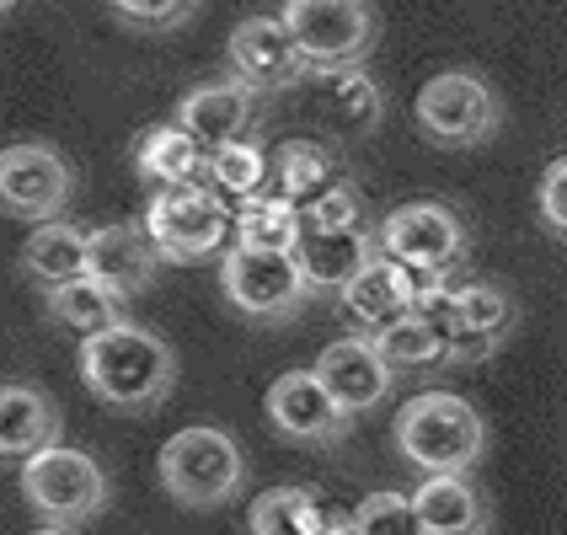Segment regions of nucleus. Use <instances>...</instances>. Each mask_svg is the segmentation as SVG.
Segmentation results:
<instances>
[{"label":"nucleus","instance_id":"bb28decb","mask_svg":"<svg viewBox=\"0 0 567 535\" xmlns=\"http://www.w3.org/2000/svg\"><path fill=\"white\" fill-rule=\"evenodd\" d=\"M247 525H252V535H327L338 525V514L316 504V493H306V487H268L252 498Z\"/></svg>","mask_w":567,"mask_h":535},{"label":"nucleus","instance_id":"f8f14e48","mask_svg":"<svg viewBox=\"0 0 567 535\" xmlns=\"http://www.w3.org/2000/svg\"><path fill=\"white\" fill-rule=\"evenodd\" d=\"M268 423L279 429L284 440L311 444V450H327V444L348 440V418L332 391L316 380V370H284L274 385H268Z\"/></svg>","mask_w":567,"mask_h":535},{"label":"nucleus","instance_id":"393cba45","mask_svg":"<svg viewBox=\"0 0 567 535\" xmlns=\"http://www.w3.org/2000/svg\"><path fill=\"white\" fill-rule=\"evenodd\" d=\"M338 183H343L338 177V161H332V151L321 140H284L279 151H274V188L289 204L311 209L316 198H327Z\"/></svg>","mask_w":567,"mask_h":535},{"label":"nucleus","instance_id":"2eb2a0df","mask_svg":"<svg viewBox=\"0 0 567 535\" xmlns=\"http://www.w3.org/2000/svg\"><path fill=\"white\" fill-rule=\"evenodd\" d=\"M161 247L151 241V230H145V220H118V225H96L92 230V279L107 284L113 295H124V300H134V295H145L151 284H156L161 274Z\"/></svg>","mask_w":567,"mask_h":535},{"label":"nucleus","instance_id":"c756f323","mask_svg":"<svg viewBox=\"0 0 567 535\" xmlns=\"http://www.w3.org/2000/svg\"><path fill=\"white\" fill-rule=\"evenodd\" d=\"M348 525H353V535H429L423 519H417L412 493H391V487L364 493L353 504V514H348Z\"/></svg>","mask_w":567,"mask_h":535},{"label":"nucleus","instance_id":"6ab92c4d","mask_svg":"<svg viewBox=\"0 0 567 535\" xmlns=\"http://www.w3.org/2000/svg\"><path fill=\"white\" fill-rule=\"evenodd\" d=\"M338 306H343V316L359 327V338H380L385 327L408 321L412 316V289H408L402 263L375 257V263H370V268L348 284L343 295H338Z\"/></svg>","mask_w":567,"mask_h":535},{"label":"nucleus","instance_id":"f03ea898","mask_svg":"<svg viewBox=\"0 0 567 535\" xmlns=\"http://www.w3.org/2000/svg\"><path fill=\"white\" fill-rule=\"evenodd\" d=\"M391 434H396L402 461L429 476H466L487 450L482 412L455 391H417L412 402H402Z\"/></svg>","mask_w":567,"mask_h":535},{"label":"nucleus","instance_id":"4468645a","mask_svg":"<svg viewBox=\"0 0 567 535\" xmlns=\"http://www.w3.org/2000/svg\"><path fill=\"white\" fill-rule=\"evenodd\" d=\"M311 370H316V380L332 391V402H338L348 418L380 408V402L391 397V380H396V370L385 364V353H380L370 338H359V332L327 343Z\"/></svg>","mask_w":567,"mask_h":535},{"label":"nucleus","instance_id":"4be33fe9","mask_svg":"<svg viewBox=\"0 0 567 535\" xmlns=\"http://www.w3.org/2000/svg\"><path fill=\"white\" fill-rule=\"evenodd\" d=\"M134 172L151 183V188H188L204 183V145L193 140L188 128L177 124H156L134 140Z\"/></svg>","mask_w":567,"mask_h":535},{"label":"nucleus","instance_id":"7c9ffc66","mask_svg":"<svg viewBox=\"0 0 567 535\" xmlns=\"http://www.w3.org/2000/svg\"><path fill=\"white\" fill-rule=\"evenodd\" d=\"M306 225H311V230H370L359 188H353V183H338L327 198H316L311 209H306Z\"/></svg>","mask_w":567,"mask_h":535},{"label":"nucleus","instance_id":"b1692460","mask_svg":"<svg viewBox=\"0 0 567 535\" xmlns=\"http://www.w3.org/2000/svg\"><path fill=\"white\" fill-rule=\"evenodd\" d=\"M306 236V209L289 204L279 188L236 204V247L247 253H295Z\"/></svg>","mask_w":567,"mask_h":535},{"label":"nucleus","instance_id":"a878e982","mask_svg":"<svg viewBox=\"0 0 567 535\" xmlns=\"http://www.w3.org/2000/svg\"><path fill=\"white\" fill-rule=\"evenodd\" d=\"M204 183L220 193V198L247 204V198H257V193L274 188V156H268L252 134H247V140L220 145V151H209V156H204Z\"/></svg>","mask_w":567,"mask_h":535},{"label":"nucleus","instance_id":"412c9836","mask_svg":"<svg viewBox=\"0 0 567 535\" xmlns=\"http://www.w3.org/2000/svg\"><path fill=\"white\" fill-rule=\"evenodd\" d=\"M412 504L429 535H487V498L472 487V476H423Z\"/></svg>","mask_w":567,"mask_h":535},{"label":"nucleus","instance_id":"aec40b11","mask_svg":"<svg viewBox=\"0 0 567 535\" xmlns=\"http://www.w3.org/2000/svg\"><path fill=\"white\" fill-rule=\"evenodd\" d=\"M22 274L38 279L43 289H60L92 274V230L70 220L54 225H32V236L22 241Z\"/></svg>","mask_w":567,"mask_h":535},{"label":"nucleus","instance_id":"9d476101","mask_svg":"<svg viewBox=\"0 0 567 535\" xmlns=\"http://www.w3.org/2000/svg\"><path fill=\"white\" fill-rule=\"evenodd\" d=\"M380 257L402 263V268H429V274H450L466 257V225L461 215L440 204V198H412L396 204L380 220Z\"/></svg>","mask_w":567,"mask_h":535},{"label":"nucleus","instance_id":"20e7f679","mask_svg":"<svg viewBox=\"0 0 567 535\" xmlns=\"http://www.w3.org/2000/svg\"><path fill=\"white\" fill-rule=\"evenodd\" d=\"M145 230L161 247L166 263H209L225 257L236 241V209L225 204L209 183H188V188H161L145 204Z\"/></svg>","mask_w":567,"mask_h":535},{"label":"nucleus","instance_id":"ddd939ff","mask_svg":"<svg viewBox=\"0 0 567 535\" xmlns=\"http://www.w3.org/2000/svg\"><path fill=\"white\" fill-rule=\"evenodd\" d=\"M300 113L321 134H370L385 113V92L364 64L359 70H316L300 92Z\"/></svg>","mask_w":567,"mask_h":535},{"label":"nucleus","instance_id":"dca6fc26","mask_svg":"<svg viewBox=\"0 0 567 535\" xmlns=\"http://www.w3.org/2000/svg\"><path fill=\"white\" fill-rule=\"evenodd\" d=\"M177 128H188L193 140L204 145V156L209 151H220V145H236V140H247V124H252V92L236 81V75H225V81H204V86H193L183 102H177Z\"/></svg>","mask_w":567,"mask_h":535},{"label":"nucleus","instance_id":"1a4fd4ad","mask_svg":"<svg viewBox=\"0 0 567 535\" xmlns=\"http://www.w3.org/2000/svg\"><path fill=\"white\" fill-rule=\"evenodd\" d=\"M0 198H6L11 220L54 225L70 209V198H75V172H70V161L54 145L17 140L0 156Z\"/></svg>","mask_w":567,"mask_h":535},{"label":"nucleus","instance_id":"423d86ee","mask_svg":"<svg viewBox=\"0 0 567 535\" xmlns=\"http://www.w3.org/2000/svg\"><path fill=\"white\" fill-rule=\"evenodd\" d=\"M220 289L230 300V311L262 321V327H279L295 321L311 300V279L300 268L295 253H247V247H230L220 257Z\"/></svg>","mask_w":567,"mask_h":535},{"label":"nucleus","instance_id":"5701e85b","mask_svg":"<svg viewBox=\"0 0 567 535\" xmlns=\"http://www.w3.org/2000/svg\"><path fill=\"white\" fill-rule=\"evenodd\" d=\"M43 311H49L54 327L75 332V338L86 343V338H102L107 327L128 321V300L124 295H113L107 284H96L92 274H86V279H75V284L43 289Z\"/></svg>","mask_w":567,"mask_h":535},{"label":"nucleus","instance_id":"9b49d317","mask_svg":"<svg viewBox=\"0 0 567 535\" xmlns=\"http://www.w3.org/2000/svg\"><path fill=\"white\" fill-rule=\"evenodd\" d=\"M230 75L247 92H284V86H306L311 64L289 38L284 17H241L230 28Z\"/></svg>","mask_w":567,"mask_h":535},{"label":"nucleus","instance_id":"c85d7f7f","mask_svg":"<svg viewBox=\"0 0 567 535\" xmlns=\"http://www.w3.org/2000/svg\"><path fill=\"white\" fill-rule=\"evenodd\" d=\"M514 321H519V311H514L508 289H498V284H455V327H450V338L455 332H476V338L504 348Z\"/></svg>","mask_w":567,"mask_h":535},{"label":"nucleus","instance_id":"72a5a7b5","mask_svg":"<svg viewBox=\"0 0 567 535\" xmlns=\"http://www.w3.org/2000/svg\"><path fill=\"white\" fill-rule=\"evenodd\" d=\"M327 535H353V525H348V519H338V525H332Z\"/></svg>","mask_w":567,"mask_h":535},{"label":"nucleus","instance_id":"a211bd4d","mask_svg":"<svg viewBox=\"0 0 567 535\" xmlns=\"http://www.w3.org/2000/svg\"><path fill=\"white\" fill-rule=\"evenodd\" d=\"M60 444V408L28 385V380H6L0 391V450L11 466H28L32 455Z\"/></svg>","mask_w":567,"mask_h":535},{"label":"nucleus","instance_id":"473e14b6","mask_svg":"<svg viewBox=\"0 0 567 535\" xmlns=\"http://www.w3.org/2000/svg\"><path fill=\"white\" fill-rule=\"evenodd\" d=\"M540 220L557 236H567V156H557L540 177Z\"/></svg>","mask_w":567,"mask_h":535},{"label":"nucleus","instance_id":"2f4dec72","mask_svg":"<svg viewBox=\"0 0 567 535\" xmlns=\"http://www.w3.org/2000/svg\"><path fill=\"white\" fill-rule=\"evenodd\" d=\"M113 17L134 32H172V28H188L193 17H198V6H193V0H172V6H134V0H118Z\"/></svg>","mask_w":567,"mask_h":535},{"label":"nucleus","instance_id":"6e6552de","mask_svg":"<svg viewBox=\"0 0 567 535\" xmlns=\"http://www.w3.org/2000/svg\"><path fill=\"white\" fill-rule=\"evenodd\" d=\"M498 124H504L498 92L476 70H440L417 92V128H423V140H434L444 151L487 145L498 134Z\"/></svg>","mask_w":567,"mask_h":535},{"label":"nucleus","instance_id":"0eeeda50","mask_svg":"<svg viewBox=\"0 0 567 535\" xmlns=\"http://www.w3.org/2000/svg\"><path fill=\"white\" fill-rule=\"evenodd\" d=\"M22 476V498H28L54 531H70V525H86L107 508V472L96 466L86 450H70V444H54L43 455H32L28 466H17Z\"/></svg>","mask_w":567,"mask_h":535},{"label":"nucleus","instance_id":"f704fd0d","mask_svg":"<svg viewBox=\"0 0 567 535\" xmlns=\"http://www.w3.org/2000/svg\"><path fill=\"white\" fill-rule=\"evenodd\" d=\"M28 535H70V531H54V525H43V531H28Z\"/></svg>","mask_w":567,"mask_h":535},{"label":"nucleus","instance_id":"cd10ccee","mask_svg":"<svg viewBox=\"0 0 567 535\" xmlns=\"http://www.w3.org/2000/svg\"><path fill=\"white\" fill-rule=\"evenodd\" d=\"M370 343L385 353V364L391 370H417V375H434L450 364V338H444L440 327H429L423 316H408V321H396V327H385L380 338Z\"/></svg>","mask_w":567,"mask_h":535},{"label":"nucleus","instance_id":"f3484780","mask_svg":"<svg viewBox=\"0 0 567 535\" xmlns=\"http://www.w3.org/2000/svg\"><path fill=\"white\" fill-rule=\"evenodd\" d=\"M295 257H300L311 289H338L343 295L348 284L380 257V225H370V230H311L306 225Z\"/></svg>","mask_w":567,"mask_h":535},{"label":"nucleus","instance_id":"7ed1b4c3","mask_svg":"<svg viewBox=\"0 0 567 535\" xmlns=\"http://www.w3.org/2000/svg\"><path fill=\"white\" fill-rule=\"evenodd\" d=\"M247 482V461L241 444L230 440L215 423H193L177 429L161 444V487L166 498H177L183 508H215L230 504Z\"/></svg>","mask_w":567,"mask_h":535},{"label":"nucleus","instance_id":"39448f33","mask_svg":"<svg viewBox=\"0 0 567 535\" xmlns=\"http://www.w3.org/2000/svg\"><path fill=\"white\" fill-rule=\"evenodd\" d=\"M289 38L316 70H359L380 43V17L364 0H289L279 11Z\"/></svg>","mask_w":567,"mask_h":535},{"label":"nucleus","instance_id":"f257e3e1","mask_svg":"<svg viewBox=\"0 0 567 535\" xmlns=\"http://www.w3.org/2000/svg\"><path fill=\"white\" fill-rule=\"evenodd\" d=\"M81 380L96 402L118 412H151L177 385V353L140 321H118L102 338L81 343Z\"/></svg>","mask_w":567,"mask_h":535}]
</instances>
